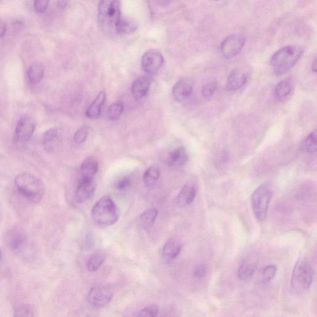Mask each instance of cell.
<instances>
[{"label": "cell", "instance_id": "34", "mask_svg": "<svg viewBox=\"0 0 317 317\" xmlns=\"http://www.w3.org/2000/svg\"><path fill=\"white\" fill-rule=\"evenodd\" d=\"M158 306L156 304L148 306L140 310L138 316L142 317H154L158 313Z\"/></svg>", "mask_w": 317, "mask_h": 317}, {"label": "cell", "instance_id": "28", "mask_svg": "<svg viewBox=\"0 0 317 317\" xmlns=\"http://www.w3.org/2000/svg\"><path fill=\"white\" fill-rule=\"evenodd\" d=\"M25 240L24 233L20 230H12L10 234L8 237V244L10 248L14 250H17Z\"/></svg>", "mask_w": 317, "mask_h": 317}, {"label": "cell", "instance_id": "11", "mask_svg": "<svg viewBox=\"0 0 317 317\" xmlns=\"http://www.w3.org/2000/svg\"><path fill=\"white\" fill-rule=\"evenodd\" d=\"M248 72L244 67H236L228 74L226 88L230 92H236L248 82Z\"/></svg>", "mask_w": 317, "mask_h": 317}, {"label": "cell", "instance_id": "14", "mask_svg": "<svg viewBox=\"0 0 317 317\" xmlns=\"http://www.w3.org/2000/svg\"><path fill=\"white\" fill-rule=\"evenodd\" d=\"M166 162L174 167L185 165L188 160V154L184 146L176 147L168 152L166 156Z\"/></svg>", "mask_w": 317, "mask_h": 317}, {"label": "cell", "instance_id": "24", "mask_svg": "<svg viewBox=\"0 0 317 317\" xmlns=\"http://www.w3.org/2000/svg\"><path fill=\"white\" fill-rule=\"evenodd\" d=\"M137 30L136 22L123 17L120 20L116 28V34H132Z\"/></svg>", "mask_w": 317, "mask_h": 317}, {"label": "cell", "instance_id": "17", "mask_svg": "<svg viewBox=\"0 0 317 317\" xmlns=\"http://www.w3.org/2000/svg\"><path fill=\"white\" fill-rule=\"evenodd\" d=\"M182 248V244L180 240L176 238H170L166 242L163 246V256L168 260H172L180 254Z\"/></svg>", "mask_w": 317, "mask_h": 317}, {"label": "cell", "instance_id": "42", "mask_svg": "<svg viewBox=\"0 0 317 317\" xmlns=\"http://www.w3.org/2000/svg\"><path fill=\"white\" fill-rule=\"evenodd\" d=\"M2 258V251L1 250H0V260H1Z\"/></svg>", "mask_w": 317, "mask_h": 317}, {"label": "cell", "instance_id": "38", "mask_svg": "<svg viewBox=\"0 0 317 317\" xmlns=\"http://www.w3.org/2000/svg\"><path fill=\"white\" fill-rule=\"evenodd\" d=\"M130 185V179L127 178V176H124V178L119 179V180L116 182L115 186L116 189L120 190H124L128 188Z\"/></svg>", "mask_w": 317, "mask_h": 317}, {"label": "cell", "instance_id": "1", "mask_svg": "<svg viewBox=\"0 0 317 317\" xmlns=\"http://www.w3.org/2000/svg\"><path fill=\"white\" fill-rule=\"evenodd\" d=\"M302 46H288L280 48L272 56L270 64L275 72L283 74L289 72L300 60L304 54Z\"/></svg>", "mask_w": 317, "mask_h": 317}, {"label": "cell", "instance_id": "20", "mask_svg": "<svg viewBox=\"0 0 317 317\" xmlns=\"http://www.w3.org/2000/svg\"><path fill=\"white\" fill-rule=\"evenodd\" d=\"M293 89L294 84L292 80L287 78L280 80L274 88L275 98L278 100H284L290 96Z\"/></svg>", "mask_w": 317, "mask_h": 317}, {"label": "cell", "instance_id": "18", "mask_svg": "<svg viewBox=\"0 0 317 317\" xmlns=\"http://www.w3.org/2000/svg\"><path fill=\"white\" fill-rule=\"evenodd\" d=\"M60 138V132L58 129L52 128L48 129L43 135L42 142L46 152H52L54 146L58 144Z\"/></svg>", "mask_w": 317, "mask_h": 317}, {"label": "cell", "instance_id": "25", "mask_svg": "<svg viewBox=\"0 0 317 317\" xmlns=\"http://www.w3.org/2000/svg\"><path fill=\"white\" fill-rule=\"evenodd\" d=\"M160 178V170L156 166H150L144 173V185L148 188H152L156 184Z\"/></svg>", "mask_w": 317, "mask_h": 317}, {"label": "cell", "instance_id": "4", "mask_svg": "<svg viewBox=\"0 0 317 317\" xmlns=\"http://www.w3.org/2000/svg\"><path fill=\"white\" fill-rule=\"evenodd\" d=\"M98 11V20L104 30L116 33V25L122 18L119 0H100Z\"/></svg>", "mask_w": 317, "mask_h": 317}, {"label": "cell", "instance_id": "43", "mask_svg": "<svg viewBox=\"0 0 317 317\" xmlns=\"http://www.w3.org/2000/svg\"><path fill=\"white\" fill-rule=\"evenodd\" d=\"M216 1H218V0H216Z\"/></svg>", "mask_w": 317, "mask_h": 317}, {"label": "cell", "instance_id": "29", "mask_svg": "<svg viewBox=\"0 0 317 317\" xmlns=\"http://www.w3.org/2000/svg\"><path fill=\"white\" fill-rule=\"evenodd\" d=\"M14 315L16 316H34L35 309L28 304H22L16 306Z\"/></svg>", "mask_w": 317, "mask_h": 317}, {"label": "cell", "instance_id": "10", "mask_svg": "<svg viewBox=\"0 0 317 317\" xmlns=\"http://www.w3.org/2000/svg\"><path fill=\"white\" fill-rule=\"evenodd\" d=\"M36 124L34 118L26 116L18 121L15 130V135L18 141L27 142L35 131Z\"/></svg>", "mask_w": 317, "mask_h": 317}, {"label": "cell", "instance_id": "8", "mask_svg": "<svg viewBox=\"0 0 317 317\" xmlns=\"http://www.w3.org/2000/svg\"><path fill=\"white\" fill-rule=\"evenodd\" d=\"M114 294L106 286L98 285L92 288L87 295L88 302L96 308H102L112 300Z\"/></svg>", "mask_w": 317, "mask_h": 317}, {"label": "cell", "instance_id": "41", "mask_svg": "<svg viewBox=\"0 0 317 317\" xmlns=\"http://www.w3.org/2000/svg\"><path fill=\"white\" fill-rule=\"evenodd\" d=\"M312 70L316 74L317 72V64H316V58L314 59V60L312 63Z\"/></svg>", "mask_w": 317, "mask_h": 317}, {"label": "cell", "instance_id": "12", "mask_svg": "<svg viewBox=\"0 0 317 317\" xmlns=\"http://www.w3.org/2000/svg\"><path fill=\"white\" fill-rule=\"evenodd\" d=\"M194 90V82L190 78L178 80L172 88V96L175 100L182 102L191 96Z\"/></svg>", "mask_w": 317, "mask_h": 317}, {"label": "cell", "instance_id": "9", "mask_svg": "<svg viewBox=\"0 0 317 317\" xmlns=\"http://www.w3.org/2000/svg\"><path fill=\"white\" fill-rule=\"evenodd\" d=\"M164 58L160 52L150 50L145 52L142 59V66L146 74H154L160 71Z\"/></svg>", "mask_w": 317, "mask_h": 317}, {"label": "cell", "instance_id": "27", "mask_svg": "<svg viewBox=\"0 0 317 317\" xmlns=\"http://www.w3.org/2000/svg\"><path fill=\"white\" fill-rule=\"evenodd\" d=\"M106 256L101 252H96L89 259L87 263V268L90 272H97L104 263Z\"/></svg>", "mask_w": 317, "mask_h": 317}, {"label": "cell", "instance_id": "23", "mask_svg": "<svg viewBox=\"0 0 317 317\" xmlns=\"http://www.w3.org/2000/svg\"><path fill=\"white\" fill-rule=\"evenodd\" d=\"M28 80L32 84H36L41 82L44 76V69L40 63H35L28 68L27 72Z\"/></svg>", "mask_w": 317, "mask_h": 317}, {"label": "cell", "instance_id": "3", "mask_svg": "<svg viewBox=\"0 0 317 317\" xmlns=\"http://www.w3.org/2000/svg\"><path fill=\"white\" fill-rule=\"evenodd\" d=\"M120 211L110 196H105L96 202L92 210V217L98 224L110 226L115 224L120 218Z\"/></svg>", "mask_w": 317, "mask_h": 317}, {"label": "cell", "instance_id": "19", "mask_svg": "<svg viewBox=\"0 0 317 317\" xmlns=\"http://www.w3.org/2000/svg\"><path fill=\"white\" fill-rule=\"evenodd\" d=\"M106 100V95L104 92L98 93L86 112L87 118L92 120L98 118L100 115L101 109L104 104Z\"/></svg>", "mask_w": 317, "mask_h": 317}, {"label": "cell", "instance_id": "13", "mask_svg": "<svg viewBox=\"0 0 317 317\" xmlns=\"http://www.w3.org/2000/svg\"><path fill=\"white\" fill-rule=\"evenodd\" d=\"M96 189L94 178H82L78 184L76 198L79 202L88 201L92 196Z\"/></svg>", "mask_w": 317, "mask_h": 317}, {"label": "cell", "instance_id": "5", "mask_svg": "<svg viewBox=\"0 0 317 317\" xmlns=\"http://www.w3.org/2000/svg\"><path fill=\"white\" fill-rule=\"evenodd\" d=\"M314 272L313 268L305 260L300 259L294 268L290 286L293 291L302 293L309 289L312 283Z\"/></svg>", "mask_w": 317, "mask_h": 317}, {"label": "cell", "instance_id": "26", "mask_svg": "<svg viewBox=\"0 0 317 317\" xmlns=\"http://www.w3.org/2000/svg\"><path fill=\"white\" fill-rule=\"evenodd\" d=\"M158 215L157 210L150 208L145 210L140 216V223L142 228H148L154 224Z\"/></svg>", "mask_w": 317, "mask_h": 317}, {"label": "cell", "instance_id": "16", "mask_svg": "<svg viewBox=\"0 0 317 317\" xmlns=\"http://www.w3.org/2000/svg\"><path fill=\"white\" fill-rule=\"evenodd\" d=\"M152 80L148 76L140 77L134 80L132 85V97L136 100L144 98L149 92Z\"/></svg>", "mask_w": 317, "mask_h": 317}, {"label": "cell", "instance_id": "32", "mask_svg": "<svg viewBox=\"0 0 317 317\" xmlns=\"http://www.w3.org/2000/svg\"><path fill=\"white\" fill-rule=\"evenodd\" d=\"M218 88V82L216 80H212V82H207L202 88V95L204 98H212L216 90Z\"/></svg>", "mask_w": 317, "mask_h": 317}, {"label": "cell", "instance_id": "39", "mask_svg": "<svg viewBox=\"0 0 317 317\" xmlns=\"http://www.w3.org/2000/svg\"><path fill=\"white\" fill-rule=\"evenodd\" d=\"M68 4V0H57V6L59 9H66Z\"/></svg>", "mask_w": 317, "mask_h": 317}, {"label": "cell", "instance_id": "21", "mask_svg": "<svg viewBox=\"0 0 317 317\" xmlns=\"http://www.w3.org/2000/svg\"><path fill=\"white\" fill-rule=\"evenodd\" d=\"M256 264L251 260L245 259L241 262L238 270V276L242 280H248L254 276Z\"/></svg>", "mask_w": 317, "mask_h": 317}, {"label": "cell", "instance_id": "7", "mask_svg": "<svg viewBox=\"0 0 317 317\" xmlns=\"http://www.w3.org/2000/svg\"><path fill=\"white\" fill-rule=\"evenodd\" d=\"M246 38L239 34L228 36L220 44V52L227 59L234 58L240 52L246 44Z\"/></svg>", "mask_w": 317, "mask_h": 317}, {"label": "cell", "instance_id": "40", "mask_svg": "<svg viewBox=\"0 0 317 317\" xmlns=\"http://www.w3.org/2000/svg\"><path fill=\"white\" fill-rule=\"evenodd\" d=\"M6 26L4 22L0 20V38H4L6 33Z\"/></svg>", "mask_w": 317, "mask_h": 317}, {"label": "cell", "instance_id": "37", "mask_svg": "<svg viewBox=\"0 0 317 317\" xmlns=\"http://www.w3.org/2000/svg\"><path fill=\"white\" fill-rule=\"evenodd\" d=\"M208 272V268L204 264H200L194 270V276L197 279H202L206 276Z\"/></svg>", "mask_w": 317, "mask_h": 317}, {"label": "cell", "instance_id": "30", "mask_svg": "<svg viewBox=\"0 0 317 317\" xmlns=\"http://www.w3.org/2000/svg\"><path fill=\"white\" fill-rule=\"evenodd\" d=\"M304 149L308 153H314L316 152V132H312L306 138L304 144Z\"/></svg>", "mask_w": 317, "mask_h": 317}, {"label": "cell", "instance_id": "36", "mask_svg": "<svg viewBox=\"0 0 317 317\" xmlns=\"http://www.w3.org/2000/svg\"><path fill=\"white\" fill-rule=\"evenodd\" d=\"M50 0H34V8L38 14H42L48 10Z\"/></svg>", "mask_w": 317, "mask_h": 317}, {"label": "cell", "instance_id": "15", "mask_svg": "<svg viewBox=\"0 0 317 317\" xmlns=\"http://www.w3.org/2000/svg\"><path fill=\"white\" fill-rule=\"evenodd\" d=\"M197 193L196 186L192 184H186L176 197V202L180 208L190 206L194 202Z\"/></svg>", "mask_w": 317, "mask_h": 317}, {"label": "cell", "instance_id": "6", "mask_svg": "<svg viewBox=\"0 0 317 317\" xmlns=\"http://www.w3.org/2000/svg\"><path fill=\"white\" fill-rule=\"evenodd\" d=\"M272 194L274 192L271 186L268 184H262L252 194V210L256 219L260 222L266 220Z\"/></svg>", "mask_w": 317, "mask_h": 317}, {"label": "cell", "instance_id": "22", "mask_svg": "<svg viewBox=\"0 0 317 317\" xmlns=\"http://www.w3.org/2000/svg\"><path fill=\"white\" fill-rule=\"evenodd\" d=\"M98 162L95 158L89 157L83 161L80 166L82 178H94L98 171Z\"/></svg>", "mask_w": 317, "mask_h": 317}, {"label": "cell", "instance_id": "31", "mask_svg": "<svg viewBox=\"0 0 317 317\" xmlns=\"http://www.w3.org/2000/svg\"><path fill=\"white\" fill-rule=\"evenodd\" d=\"M124 110L123 104L120 102H116L110 106L108 108V114L109 118L111 120H116L120 118Z\"/></svg>", "mask_w": 317, "mask_h": 317}, {"label": "cell", "instance_id": "35", "mask_svg": "<svg viewBox=\"0 0 317 317\" xmlns=\"http://www.w3.org/2000/svg\"><path fill=\"white\" fill-rule=\"evenodd\" d=\"M88 132L89 130L86 126H82L78 130L74 135V142L78 144H83L88 138Z\"/></svg>", "mask_w": 317, "mask_h": 317}, {"label": "cell", "instance_id": "2", "mask_svg": "<svg viewBox=\"0 0 317 317\" xmlns=\"http://www.w3.org/2000/svg\"><path fill=\"white\" fill-rule=\"evenodd\" d=\"M15 185L18 192L34 204L41 202L45 194L42 181L30 173H22L15 178Z\"/></svg>", "mask_w": 317, "mask_h": 317}, {"label": "cell", "instance_id": "33", "mask_svg": "<svg viewBox=\"0 0 317 317\" xmlns=\"http://www.w3.org/2000/svg\"><path fill=\"white\" fill-rule=\"evenodd\" d=\"M276 267L274 265H268L264 268L262 272V278L263 282L268 283L272 282L276 274Z\"/></svg>", "mask_w": 317, "mask_h": 317}]
</instances>
